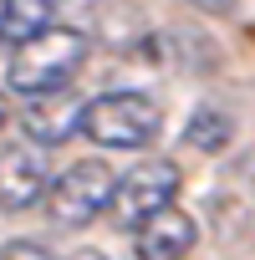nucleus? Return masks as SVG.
<instances>
[{"instance_id":"5","label":"nucleus","mask_w":255,"mask_h":260,"mask_svg":"<svg viewBox=\"0 0 255 260\" xmlns=\"http://www.w3.org/2000/svg\"><path fill=\"white\" fill-rule=\"evenodd\" d=\"M51 184V158L36 143H6L0 148V204L6 209H31L36 199H46Z\"/></svg>"},{"instance_id":"4","label":"nucleus","mask_w":255,"mask_h":260,"mask_svg":"<svg viewBox=\"0 0 255 260\" xmlns=\"http://www.w3.org/2000/svg\"><path fill=\"white\" fill-rule=\"evenodd\" d=\"M174 199H179V164L174 158H143L112 184V204L107 209H112V219L122 230H138L143 219H153Z\"/></svg>"},{"instance_id":"6","label":"nucleus","mask_w":255,"mask_h":260,"mask_svg":"<svg viewBox=\"0 0 255 260\" xmlns=\"http://www.w3.org/2000/svg\"><path fill=\"white\" fill-rule=\"evenodd\" d=\"M82 107H87V97H77L72 87H56V92H41V97H31L26 107H21V127H26V143H36V148H56V143H67L77 127H82Z\"/></svg>"},{"instance_id":"2","label":"nucleus","mask_w":255,"mask_h":260,"mask_svg":"<svg viewBox=\"0 0 255 260\" xmlns=\"http://www.w3.org/2000/svg\"><path fill=\"white\" fill-rule=\"evenodd\" d=\"M82 133L97 148H117V153H143L148 143H158L164 133V107L138 92V87H117L102 97H87L82 107Z\"/></svg>"},{"instance_id":"1","label":"nucleus","mask_w":255,"mask_h":260,"mask_svg":"<svg viewBox=\"0 0 255 260\" xmlns=\"http://www.w3.org/2000/svg\"><path fill=\"white\" fill-rule=\"evenodd\" d=\"M82 61H87V36L51 21L46 31L16 41V51H11V61H6V82H11V92H21V97H41V92L72 87V77L82 72Z\"/></svg>"},{"instance_id":"11","label":"nucleus","mask_w":255,"mask_h":260,"mask_svg":"<svg viewBox=\"0 0 255 260\" xmlns=\"http://www.w3.org/2000/svg\"><path fill=\"white\" fill-rule=\"evenodd\" d=\"M194 6H199V11H214V16H219V11H230V6H235V0H194Z\"/></svg>"},{"instance_id":"7","label":"nucleus","mask_w":255,"mask_h":260,"mask_svg":"<svg viewBox=\"0 0 255 260\" xmlns=\"http://www.w3.org/2000/svg\"><path fill=\"white\" fill-rule=\"evenodd\" d=\"M194 240H199V224H194L179 204L158 209L153 219H143V224L133 230L138 260H184V255L194 250Z\"/></svg>"},{"instance_id":"10","label":"nucleus","mask_w":255,"mask_h":260,"mask_svg":"<svg viewBox=\"0 0 255 260\" xmlns=\"http://www.w3.org/2000/svg\"><path fill=\"white\" fill-rule=\"evenodd\" d=\"M0 260H56L41 240H6L0 245Z\"/></svg>"},{"instance_id":"9","label":"nucleus","mask_w":255,"mask_h":260,"mask_svg":"<svg viewBox=\"0 0 255 260\" xmlns=\"http://www.w3.org/2000/svg\"><path fill=\"white\" fill-rule=\"evenodd\" d=\"M230 138H235L230 112H219V107H209V102H204V107L189 117V127H184V143H189V148H199V153H219Z\"/></svg>"},{"instance_id":"13","label":"nucleus","mask_w":255,"mask_h":260,"mask_svg":"<svg viewBox=\"0 0 255 260\" xmlns=\"http://www.w3.org/2000/svg\"><path fill=\"white\" fill-rule=\"evenodd\" d=\"M11 122V107H6V92H0V127H6Z\"/></svg>"},{"instance_id":"12","label":"nucleus","mask_w":255,"mask_h":260,"mask_svg":"<svg viewBox=\"0 0 255 260\" xmlns=\"http://www.w3.org/2000/svg\"><path fill=\"white\" fill-rule=\"evenodd\" d=\"M67 260H107V255H102V250H72Z\"/></svg>"},{"instance_id":"3","label":"nucleus","mask_w":255,"mask_h":260,"mask_svg":"<svg viewBox=\"0 0 255 260\" xmlns=\"http://www.w3.org/2000/svg\"><path fill=\"white\" fill-rule=\"evenodd\" d=\"M112 184L117 174L102 164V158H77L72 169H61L51 184H46V209L61 230H77V224H92L107 204H112Z\"/></svg>"},{"instance_id":"8","label":"nucleus","mask_w":255,"mask_h":260,"mask_svg":"<svg viewBox=\"0 0 255 260\" xmlns=\"http://www.w3.org/2000/svg\"><path fill=\"white\" fill-rule=\"evenodd\" d=\"M56 21V0H0V46L26 41Z\"/></svg>"}]
</instances>
